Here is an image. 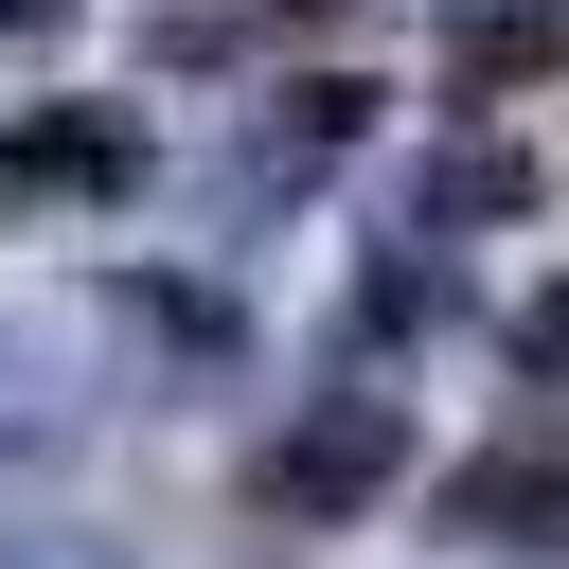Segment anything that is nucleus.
<instances>
[{"label": "nucleus", "mask_w": 569, "mask_h": 569, "mask_svg": "<svg viewBox=\"0 0 569 569\" xmlns=\"http://www.w3.org/2000/svg\"><path fill=\"white\" fill-rule=\"evenodd\" d=\"M409 480V409L373 391V373H338L320 409H284L267 445H249V498L267 516H356V498H391Z\"/></svg>", "instance_id": "1"}, {"label": "nucleus", "mask_w": 569, "mask_h": 569, "mask_svg": "<svg viewBox=\"0 0 569 569\" xmlns=\"http://www.w3.org/2000/svg\"><path fill=\"white\" fill-rule=\"evenodd\" d=\"M160 178V142L124 124V107H36V124H0V213H124Z\"/></svg>", "instance_id": "2"}, {"label": "nucleus", "mask_w": 569, "mask_h": 569, "mask_svg": "<svg viewBox=\"0 0 569 569\" xmlns=\"http://www.w3.org/2000/svg\"><path fill=\"white\" fill-rule=\"evenodd\" d=\"M356 142H373V89H356V71H284L267 124H249V160H231V213H284V196L338 178Z\"/></svg>", "instance_id": "3"}, {"label": "nucleus", "mask_w": 569, "mask_h": 569, "mask_svg": "<svg viewBox=\"0 0 569 569\" xmlns=\"http://www.w3.org/2000/svg\"><path fill=\"white\" fill-rule=\"evenodd\" d=\"M427 516L462 551H569V445H480V462L427 480Z\"/></svg>", "instance_id": "4"}, {"label": "nucleus", "mask_w": 569, "mask_h": 569, "mask_svg": "<svg viewBox=\"0 0 569 569\" xmlns=\"http://www.w3.org/2000/svg\"><path fill=\"white\" fill-rule=\"evenodd\" d=\"M569 71V0H445V89L462 107H516Z\"/></svg>", "instance_id": "5"}, {"label": "nucleus", "mask_w": 569, "mask_h": 569, "mask_svg": "<svg viewBox=\"0 0 569 569\" xmlns=\"http://www.w3.org/2000/svg\"><path fill=\"white\" fill-rule=\"evenodd\" d=\"M89 445V391H71V356L0 302V480H36V462H71Z\"/></svg>", "instance_id": "6"}, {"label": "nucleus", "mask_w": 569, "mask_h": 569, "mask_svg": "<svg viewBox=\"0 0 569 569\" xmlns=\"http://www.w3.org/2000/svg\"><path fill=\"white\" fill-rule=\"evenodd\" d=\"M107 320H124V338H142L160 373H231V356H249L231 284H160V267H124V284H107Z\"/></svg>", "instance_id": "7"}, {"label": "nucleus", "mask_w": 569, "mask_h": 569, "mask_svg": "<svg viewBox=\"0 0 569 569\" xmlns=\"http://www.w3.org/2000/svg\"><path fill=\"white\" fill-rule=\"evenodd\" d=\"M462 213H533V142H445V160L409 178V249L462 231Z\"/></svg>", "instance_id": "8"}, {"label": "nucleus", "mask_w": 569, "mask_h": 569, "mask_svg": "<svg viewBox=\"0 0 569 569\" xmlns=\"http://www.w3.org/2000/svg\"><path fill=\"white\" fill-rule=\"evenodd\" d=\"M302 18H338V0H160V18H142V53H160V71H213V53L302 36Z\"/></svg>", "instance_id": "9"}, {"label": "nucleus", "mask_w": 569, "mask_h": 569, "mask_svg": "<svg viewBox=\"0 0 569 569\" xmlns=\"http://www.w3.org/2000/svg\"><path fill=\"white\" fill-rule=\"evenodd\" d=\"M516 391H533V409H551V445H569V267L516 302Z\"/></svg>", "instance_id": "10"}, {"label": "nucleus", "mask_w": 569, "mask_h": 569, "mask_svg": "<svg viewBox=\"0 0 569 569\" xmlns=\"http://www.w3.org/2000/svg\"><path fill=\"white\" fill-rule=\"evenodd\" d=\"M0 569H142V551H107V533H0Z\"/></svg>", "instance_id": "11"}, {"label": "nucleus", "mask_w": 569, "mask_h": 569, "mask_svg": "<svg viewBox=\"0 0 569 569\" xmlns=\"http://www.w3.org/2000/svg\"><path fill=\"white\" fill-rule=\"evenodd\" d=\"M0 53H53V0H0Z\"/></svg>", "instance_id": "12"}]
</instances>
